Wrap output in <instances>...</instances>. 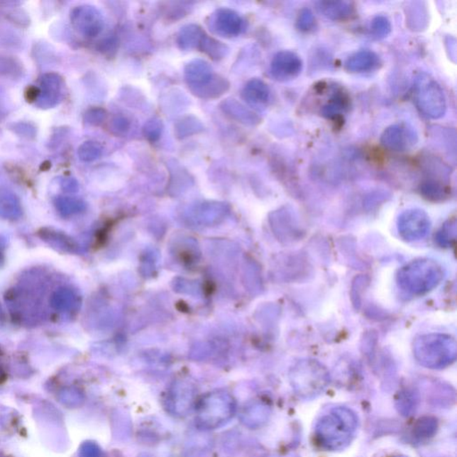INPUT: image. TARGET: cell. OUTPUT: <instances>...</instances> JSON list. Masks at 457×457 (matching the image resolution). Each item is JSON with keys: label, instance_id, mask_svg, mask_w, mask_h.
I'll use <instances>...</instances> for the list:
<instances>
[{"label": "cell", "instance_id": "6da1fadb", "mask_svg": "<svg viewBox=\"0 0 457 457\" xmlns=\"http://www.w3.org/2000/svg\"><path fill=\"white\" fill-rule=\"evenodd\" d=\"M358 417L347 407H337L324 415L316 425L318 443L330 451L342 450L351 444L358 429Z\"/></svg>", "mask_w": 457, "mask_h": 457}, {"label": "cell", "instance_id": "7a4b0ae2", "mask_svg": "<svg viewBox=\"0 0 457 457\" xmlns=\"http://www.w3.org/2000/svg\"><path fill=\"white\" fill-rule=\"evenodd\" d=\"M196 410L197 427L203 431L216 430L236 414V400L226 391H216L203 397Z\"/></svg>", "mask_w": 457, "mask_h": 457}, {"label": "cell", "instance_id": "3957f363", "mask_svg": "<svg viewBox=\"0 0 457 457\" xmlns=\"http://www.w3.org/2000/svg\"><path fill=\"white\" fill-rule=\"evenodd\" d=\"M414 99L417 109L429 119L437 120L445 116L444 92L439 82L425 72H421L414 79Z\"/></svg>", "mask_w": 457, "mask_h": 457}, {"label": "cell", "instance_id": "277c9868", "mask_svg": "<svg viewBox=\"0 0 457 457\" xmlns=\"http://www.w3.org/2000/svg\"><path fill=\"white\" fill-rule=\"evenodd\" d=\"M293 390L304 400L316 397L326 389L329 375L323 367L316 363H301L292 375Z\"/></svg>", "mask_w": 457, "mask_h": 457}, {"label": "cell", "instance_id": "5b68a950", "mask_svg": "<svg viewBox=\"0 0 457 457\" xmlns=\"http://www.w3.org/2000/svg\"><path fill=\"white\" fill-rule=\"evenodd\" d=\"M418 142L417 131L410 124L398 123L392 124L383 131L380 143L387 150L394 152L409 151Z\"/></svg>", "mask_w": 457, "mask_h": 457}, {"label": "cell", "instance_id": "8992f818", "mask_svg": "<svg viewBox=\"0 0 457 457\" xmlns=\"http://www.w3.org/2000/svg\"><path fill=\"white\" fill-rule=\"evenodd\" d=\"M71 21L75 30L87 38L98 36L104 28L101 13L92 6H76L71 12Z\"/></svg>", "mask_w": 457, "mask_h": 457}, {"label": "cell", "instance_id": "52a82bcc", "mask_svg": "<svg viewBox=\"0 0 457 457\" xmlns=\"http://www.w3.org/2000/svg\"><path fill=\"white\" fill-rule=\"evenodd\" d=\"M197 391L192 384H175L166 397V407L176 417H185L192 409L196 402Z\"/></svg>", "mask_w": 457, "mask_h": 457}, {"label": "cell", "instance_id": "ba28073f", "mask_svg": "<svg viewBox=\"0 0 457 457\" xmlns=\"http://www.w3.org/2000/svg\"><path fill=\"white\" fill-rule=\"evenodd\" d=\"M303 62L295 52L283 50L273 57L271 72L273 77L280 82L290 81L302 72Z\"/></svg>", "mask_w": 457, "mask_h": 457}, {"label": "cell", "instance_id": "9c48e42d", "mask_svg": "<svg viewBox=\"0 0 457 457\" xmlns=\"http://www.w3.org/2000/svg\"><path fill=\"white\" fill-rule=\"evenodd\" d=\"M211 26L220 35L236 37L240 35L244 29V21L233 10L220 9L211 18Z\"/></svg>", "mask_w": 457, "mask_h": 457}, {"label": "cell", "instance_id": "30bf717a", "mask_svg": "<svg viewBox=\"0 0 457 457\" xmlns=\"http://www.w3.org/2000/svg\"><path fill=\"white\" fill-rule=\"evenodd\" d=\"M185 76L187 84L193 93L209 84L216 74H214L212 67L207 61L196 60L189 62L186 65Z\"/></svg>", "mask_w": 457, "mask_h": 457}, {"label": "cell", "instance_id": "8fae6325", "mask_svg": "<svg viewBox=\"0 0 457 457\" xmlns=\"http://www.w3.org/2000/svg\"><path fill=\"white\" fill-rule=\"evenodd\" d=\"M380 65V60L375 52L360 50L356 52L346 60L345 67L348 72L362 74L375 70Z\"/></svg>", "mask_w": 457, "mask_h": 457}, {"label": "cell", "instance_id": "7c38bea8", "mask_svg": "<svg viewBox=\"0 0 457 457\" xmlns=\"http://www.w3.org/2000/svg\"><path fill=\"white\" fill-rule=\"evenodd\" d=\"M39 236L44 242L55 250L65 253H74L78 246L68 235L52 228H43L39 231Z\"/></svg>", "mask_w": 457, "mask_h": 457}, {"label": "cell", "instance_id": "4fadbf2b", "mask_svg": "<svg viewBox=\"0 0 457 457\" xmlns=\"http://www.w3.org/2000/svg\"><path fill=\"white\" fill-rule=\"evenodd\" d=\"M52 309L63 314L74 313L79 306V297L74 290L65 288L55 290L50 299Z\"/></svg>", "mask_w": 457, "mask_h": 457}, {"label": "cell", "instance_id": "5bb4252c", "mask_svg": "<svg viewBox=\"0 0 457 457\" xmlns=\"http://www.w3.org/2000/svg\"><path fill=\"white\" fill-rule=\"evenodd\" d=\"M221 109L231 119L237 121L238 123L248 124V126H255L260 122V119L251 110H249L241 103L234 99H228L221 103Z\"/></svg>", "mask_w": 457, "mask_h": 457}, {"label": "cell", "instance_id": "9a60e30c", "mask_svg": "<svg viewBox=\"0 0 457 457\" xmlns=\"http://www.w3.org/2000/svg\"><path fill=\"white\" fill-rule=\"evenodd\" d=\"M62 79L55 75H48L41 81V88L37 100L41 106H52L57 104L62 95Z\"/></svg>", "mask_w": 457, "mask_h": 457}, {"label": "cell", "instance_id": "2e32d148", "mask_svg": "<svg viewBox=\"0 0 457 457\" xmlns=\"http://www.w3.org/2000/svg\"><path fill=\"white\" fill-rule=\"evenodd\" d=\"M242 96L251 105H265L271 97L268 85L260 79H252L246 84Z\"/></svg>", "mask_w": 457, "mask_h": 457}, {"label": "cell", "instance_id": "e0dca14e", "mask_svg": "<svg viewBox=\"0 0 457 457\" xmlns=\"http://www.w3.org/2000/svg\"><path fill=\"white\" fill-rule=\"evenodd\" d=\"M205 34L202 27L197 24H189L182 28L176 41L182 50H197Z\"/></svg>", "mask_w": 457, "mask_h": 457}, {"label": "cell", "instance_id": "ac0fdd59", "mask_svg": "<svg viewBox=\"0 0 457 457\" xmlns=\"http://www.w3.org/2000/svg\"><path fill=\"white\" fill-rule=\"evenodd\" d=\"M317 9L327 18L334 21L347 19L354 12L351 3L347 1H321Z\"/></svg>", "mask_w": 457, "mask_h": 457}, {"label": "cell", "instance_id": "d6986e66", "mask_svg": "<svg viewBox=\"0 0 457 457\" xmlns=\"http://www.w3.org/2000/svg\"><path fill=\"white\" fill-rule=\"evenodd\" d=\"M22 206L15 194L8 190H0V217L15 221L22 216Z\"/></svg>", "mask_w": 457, "mask_h": 457}, {"label": "cell", "instance_id": "ffe728a7", "mask_svg": "<svg viewBox=\"0 0 457 457\" xmlns=\"http://www.w3.org/2000/svg\"><path fill=\"white\" fill-rule=\"evenodd\" d=\"M268 417V407L264 404L254 402L244 408L241 414V420L248 427L256 428L264 424Z\"/></svg>", "mask_w": 457, "mask_h": 457}, {"label": "cell", "instance_id": "44dd1931", "mask_svg": "<svg viewBox=\"0 0 457 457\" xmlns=\"http://www.w3.org/2000/svg\"><path fill=\"white\" fill-rule=\"evenodd\" d=\"M228 89L230 82L221 76L216 75L209 84L194 92L193 94L202 99H214L220 98Z\"/></svg>", "mask_w": 457, "mask_h": 457}, {"label": "cell", "instance_id": "7402d4cb", "mask_svg": "<svg viewBox=\"0 0 457 457\" xmlns=\"http://www.w3.org/2000/svg\"><path fill=\"white\" fill-rule=\"evenodd\" d=\"M197 50L202 51L203 53L207 54L214 60H223L224 57H226L228 52V48L226 45L207 35V34L203 37Z\"/></svg>", "mask_w": 457, "mask_h": 457}, {"label": "cell", "instance_id": "603a6c76", "mask_svg": "<svg viewBox=\"0 0 457 457\" xmlns=\"http://www.w3.org/2000/svg\"><path fill=\"white\" fill-rule=\"evenodd\" d=\"M203 131V124L199 119L195 116H186L176 123L175 133L176 137L185 138L200 133Z\"/></svg>", "mask_w": 457, "mask_h": 457}, {"label": "cell", "instance_id": "cb8c5ba5", "mask_svg": "<svg viewBox=\"0 0 457 457\" xmlns=\"http://www.w3.org/2000/svg\"><path fill=\"white\" fill-rule=\"evenodd\" d=\"M348 105V99L344 92H338L332 97L330 102L323 107L321 114L326 119H335L336 116H339L343 111L347 109Z\"/></svg>", "mask_w": 457, "mask_h": 457}, {"label": "cell", "instance_id": "d4e9b609", "mask_svg": "<svg viewBox=\"0 0 457 457\" xmlns=\"http://www.w3.org/2000/svg\"><path fill=\"white\" fill-rule=\"evenodd\" d=\"M55 209L62 216L68 217L72 214L82 212L84 209V203L82 200L72 199V197H60L55 199Z\"/></svg>", "mask_w": 457, "mask_h": 457}, {"label": "cell", "instance_id": "484cf974", "mask_svg": "<svg viewBox=\"0 0 457 457\" xmlns=\"http://www.w3.org/2000/svg\"><path fill=\"white\" fill-rule=\"evenodd\" d=\"M102 147L95 141L84 142L78 150L79 159L83 162H93L101 157Z\"/></svg>", "mask_w": 457, "mask_h": 457}, {"label": "cell", "instance_id": "4316f807", "mask_svg": "<svg viewBox=\"0 0 457 457\" xmlns=\"http://www.w3.org/2000/svg\"><path fill=\"white\" fill-rule=\"evenodd\" d=\"M391 31L390 20L384 16H378L373 18L370 23V33L375 39L382 40L389 35Z\"/></svg>", "mask_w": 457, "mask_h": 457}, {"label": "cell", "instance_id": "83f0119b", "mask_svg": "<svg viewBox=\"0 0 457 457\" xmlns=\"http://www.w3.org/2000/svg\"><path fill=\"white\" fill-rule=\"evenodd\" d=\"M162 121L158 119L148 120L143 127V134L148 141L157 142L161 138L163 133Z\"/></svg>", "mask_w": 457, "mask_h": 457}, {"label": "cell", "instance_id": "f1b7e54d", "mask_svg": "<svg viewBox=\"0 0 457 457\" xmlns=\"http://www.w3.org/2000/svg\"><path fill=\"white\" fill-rule=\"evenodd\" d=\"M437 431V422L435 419L431 417L422 418L419 420L415 427V432H417V437L419 438H428L435 434Z\"/></svg>", "mask_w": 457, "mask_h": 457}, {"label": "cell", "instance_id": "f546056e", "mask_svg": "<svg viewBox=\"0 0 457 457\" xmlns=\"http://www.w3.org/2000/svg\"><path fill=\"white\" fill-rule=\"evenodd\" d=\"M130 129L131 123L126 116H116L111 121L110 131L116 136H124Z\"/></svg>", "mask_w": 457, "mask_h": 457}, {"label": "cell", "instance_id": "4dcf8cb0", "mask_svg": "<svg viewBox=\"0 0 457 457\" xmlns=\"http://www.w3.org/2000/svg\"><path fill=\"white\" fill-rule=\"evenodd\" d=\"M314 22H316V18H314L313 12L310 9H304L299 13V18L297 21V29L301 32H308V31L313 29Z\"/></svg>", "mask_w": 457, "mask_h": 457}, {"label": "cell", "instance_id": "1f68e13d", "mask_svg": "<svg viewBox=\"0 0 457 457\" xmlns=\"http://www.w3.org/2000/svg\"><path fill=\"white\" fill-rule=\"evenodd\" d=\"M106 112L102 109H92L85 114V121L91 126H99L105 122Z\"/></svg>", "mask_w": 457, "mask_h": 457}, {"label": "cell", "instance_id": "d6a6232c", "mask_svg": "<svg viewBox=\"0 0 457 457\" xmlns=\"http://www.w3.org/2000/svg\"><path fill=\"white\" fill-rule=\"evenodd\" d=\"M117 48H119V40L116 37H107L104 39L101 43H99V51L103 54L107 55H113L116 53Z\"/></svg>", "mask_w": 457, "mask_h": 457}, {"label": "cell", "instance_id": "836d02e7", "mask_svg": "<svg viewBox=\"0 0 457 457\" xmlns=\"http://www.w3.org/2000/svg\"><path fill=\"white\" fill-rule=\"evenodd\" d=\"M422 192L429 197H441L444 194V189L441 185L434 181L426 182L422 186Z\"/></svg>", "mask_w": 457, "mask_h": 457}, {"label": "cell", "instance_id": "e575fe53", "mask_svg": "<svg viewBox=\"0 0 457 457\" xmlns=\"http://www.w3.org/2000/svg\"><path fill=\"white\" fill-rule=\"evenodd\" d=\"M86 457H102L100 449L94 444H88L85 448Z\"/></svg>", "mask_w": 457, "mask_h": 457}, {"label": "cell", "instance_id": "d590c367", "mask_svg": "<svg viewBox=\"0 0 457 457\" xmlns=\"http://www.w3.org/2000/svg\"><path fill=\"white\" fill-rule=\"evenodd\" d=\"M63 188L67 192H76L78 189V185L75 180L67 179L63 182Z\"/></svg>", "mask_w": 457, "mask_h": 457}, {"label": "cell", "instance_id": "8d00e7d4", "mask_svg": "<svg viewBox=\"0 0 457 457\" xmlns=\"http://www.w3.org/2000/svg\"><path fill=\"white\" fill-rule=\"evenodd\" d=\"M3 262H4V258H3L2 253L0 251V266L2 265Z\"/></svg>", "mask_w": 457, "mask_h": 457}, {"label": "cell", "instance_id": "74e56055", "mask_svg": "<svg viewBox=\"0 0 457 457\" xmlns=\"http://www.w3.org/2000/svg\"><path fill=\"white\" fill-rule=\"evenodd\" d=\"M2 321V312H1V308H0V324H1Z\"/></svg>", "mask_w": 457, "mask_h": 457}]
</instances>
